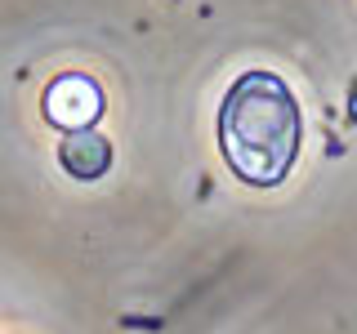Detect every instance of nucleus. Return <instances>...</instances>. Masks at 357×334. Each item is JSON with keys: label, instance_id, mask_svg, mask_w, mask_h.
I'll return each instance as SVG.
<instances>
[{"label": "nucleus", "instance_id": "obj_3", "mask_svg": "<svg viewBox=\"0 0 357 334\" xmlns=\"http://www.w3.org/2000/svg\"><path fill=\"white\" fill-rule=\"evenodd\" d=\"M59 161H63V170L72 178H98L112 165V143L103 134H94V129H76V134L63 138Z\"/></svg>", "mask_w": 357, "mask_h": 334}, {"label": "nucleus", "instance_id": "obj_2", "mask_svg": "<svg viewBox=\"0 0 357 334\" xmlns=\"http://www.w3.org/2000/svg\"><path fill=\"white\" fill-rule=\"evenodd\" d=\"M103 107H107L103 89H98V81L85 76V72H67L59 81H50V89H45V116L67 134L89 129L98 116H103Z\"/></svg>", "mask_w": 357, "mask_h": 334}, {"label": "nucleus", "instance_id": "obj_1", "mask_svg": "<svg viewBox=\"0 0 357 334\" xmlns=\"http://www.w3.org/2000/svg\"><path fill=\"white\" fill-rule=\"evenodd\" d=\"M299 103L273 72H245L219 111V148L241 183L277 187L299 156Z\"/></svg>", "mask_w": 357, "mask_h": 334}]
</instances>
